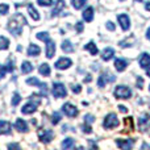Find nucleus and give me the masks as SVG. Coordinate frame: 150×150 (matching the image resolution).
<instances>
[{"label": "nucleus", "instance_id": "f257e3e1", "mask_svg": "<svg viewBox=\"0 0 150 150\" xmlns=\"http://www.w3.org/2000/svg\"><path fill=\"white\" fill-rule=\"evenodd\" d=\"M25 24H26L25 16H24L23 13H17V15H15L13 17H11L9 21H8V30H9L13 36H18V34H21Z\"/></svg>", "mask_w": 150, "mask_h": 150}, {"label": "nucleus", "instance_id": "f03ea898", "mask_svg": "<svg viewBox=\"0 0 150 150\" xmlns=\"http://www.w3.org/2000/svg\"><path fill=\"white\" fill-rule=\"evenodd\" d=\"M120 124L119 119H117V115L116 113H108L105 116L103 121V127L105 129H113V128H117Z\"/></svg>", "mask_w": 150, "mask_h": 150}, {"label": "nucleus", "instance_id": "7ed1b4c3", "mask_svg": "<svg viewBox=\"0 0 150 150\" xmlns=\"http://www.w3.org/2000/svg\"><path fill=\"white\" fill-rule=\"evenodd\" d=\"M113 95L116 99H129L132 96V91L127 86H117Z\"/></svg>", "mask_w": 150, "mask_h": 150}, {"label": "nucleus", "instance_id": "20e7f679", "mask_svg": "<svg viewBox=\"0 0 150 150\" xmlns=\"http://www.w3.org/2000/svg\"><path fill=\"white\" fill-rule=\"evenodd\" d=\"M53 95L54 98H65L67 95V91H66V87L62 84V83H54L53 84Z\"/></svg>", "mask_w": 150, "mask_h": 150}, {"label": "nucleus", "instance_id": "39448f33", "mask_svg": "<svg viewBox=\"0 0 150 150\" xmlns=\"http://www.w3.org/2000/svg\"><path fill=\"white\" fill-rule=\"evenodd\" d=\"M138 128H140L141 132H145V130L150 129V115L145 113L138 119Z\"/></svg>", "mask_w": 150, "mask_h": 150}, {"label": "nucleus", "instance_id": "423d86ee", "mask_svg": "<svg viewBox=\"0 0 150 150\" xmlns=\"http://www.w3.org/2000/svg\"><path fill=\"white\" fill-rule=\"evenodd\" d=\"M117 20H119V24L120 26H121V29L124 32L129 30L130 28V20H129V16L127 15V13H121V15L117 16Z\"/></svg>", "mask_w": 150, "mask_h": 150}, {"label": "nucleus", "instance_id": "0eeeda50", "mask_svg": "<svg viewBox=\"0 0 150 150\" xmlns=\"http://www.w3.org/2000/svg\"><path fill=\"white\" fill-rule=\"evenodd\" d=\"M38 104H40V100H37V101H29L28 104H25V105L21 108V113H24V115L33 113V112H36Z\"/></svg>", "mask_w": 150, "mask_h": 150}, {"label": "nucleus", "instance_id": "6e6552de", "mask_svg": "<svg viewBox=\"0 0 150 150\" xmlns=\"http://www.w3.org/2000/svg\"><path fill=\"white\" fill-rule=\"evenodd\" d=\"M62 111H63V113H65L66 116H69V117H76L78 116V108L76 107H74L73 104H70V103L63 104Z\"/></svg>", "mask_w": 150, "mask_h": 150}, {"label": "nucleus", "instance_id": "1a4fd4ad", "mask_svg": "<svg viewBox=\"0 0 150 150\" xmlns=\"http://www.w3.org/2000/svg\"><path fill=\"white\" fill-rule=\"evenodd\" d=\"M115 80H116L115 75H112L109 73H104V74H101L100 76H99L98 86H99V87H104V86L107 84V82H115Z\"/></svg>", "mask_w": 150, "mask_h": 150}, {"label": "nucleus", "instance_id": "9d476101", "mask_svg": "<svg viewBox=\"0 0 150 150\" xmlns=\"http://www.w3.org/2000/svg\"><path fill=\"white\" fill-rule=\"evenodd\" d=\"M26 84H33V86H38L40 88H41V95H47V86L45 84V83H41L38 79H36V78H29V79H26Z\"/></svg>", "mask_w": 150, "mask_h": 150}, {"label": "nucleus", "instance_id": "9b49d317", "mask_svg": "<svg viewBox=\"0 0 150 150\" xmlns=\"http://www.w3.org/2000/svg\"><path fill=\"white\" fill-rule=\"evenodd\" d=\"M71 65H73V61H71L70 58H59V59L55 62V69H58V70H66V69H69Z\"/></svg>", "mask_w": 150, "mask_h": 150}, {"label": "nucleus", "instance_id": "f8f14e48", "mask_svg": "<svg viewBox=\"0 0 150 150\" xmlns=\"http://www.w3.org/2000/svg\"><path fill=\"white\" fill-rule=\"evenodd\" d=\"M53 136H54L53 134V132L52 130H49V129H42V130H40L38 132V138L45 144L50 142V141L53 140Z\"/></svg>", "mask_w": 150, "mask_h": 150}, {"label": "nucleus", "instance_id": "ddd939ff", "mask_svg": "<svg viewBox=\"0 0 150 150\" xmlns=\"http://www.w3.org/2000/svg\"><path fill=\"white\" fill-rule=\"evenodd\" d=\"M134 142H136V140H132V138H129V140H121V138L116 140V145L119 146L120 149H124V150L132 149V146Z\"/></svg>", "mask_w": 150, "mask_h": 150}, {"label": "nucleus", "instance_id": "4468645a", "mask_svg": "<svg viewBox=\"0 0 150 150\" xmlns=\"http://www.w3.org/2000/svg\"><path fill=\"white\" fill-rule=\"evenodd\" d=\"M46 44V47H45V52H46V57L47 58H53L55 54V44L54 41H52V40H49L47 42H45Z\"/></svg>", "mask_w": 150, "mask_h": 150}, {"label": "nucleus", "instance_id": "2eb2a0df", "mask_svg": "<svg viewBox=\"0 0 150 150\" xmlns=\"http://www.w3.org/2000/svg\"><path fill=\"white\" fill-rule=\"evenodd\" d=\"M134 130V121L133 117H125L124 119V132L125 133H130Z\"/></svg>", "mask_w": 150, "mask_h": 150}, {"label": "nucleus", "instance_id": "dca6fc26", "mask_svg": "<svg viewBox=\"0 0 150 150\" xmlns=\"http://www.w3.org/2000/svg\"><path fill=\"white\" fill-rule=\"evenodd\" d=\"M127 66H128V61L124 59V58H119V59L115 61V67H116V70L120 71V73L124 71L125 69H127Z\"/></svg>", "mask_w": 150, "mask_h": 150}, {"label": "nucleus", "instance_id": "f3484780", "mask_svg": "<svg viewBox=\"0 0 150 150\" xmlns=\"http://www.w3.org/2000/svg\"><path fill=\"white\" fill-rule=\"evenodd\" d=\"M83 20L87 21V23H91L93 20V8L92 7H88L83 11Z\"/></svg>", "mask_w": 150, "mask_h": 150}, {"label": "nucleus", "instance_id": "a211bd4d", "mask_svg": "<svg viewBox=\"0 0 150 150\" xmlns=\"http://www.w3.org/2000/svg\"><path fill=\"white\" fill-rule=\"evenodd\" d=\"M115 55V50L112 47H105V49L101 52V59L103 61H109L112 59Z\"/></svg>", "mask_w": 150, "mask_h": 150}, {"label": "nucleus", "instance_id": "6ab92c4d", "mask_svg": "<svg viewBox=\"0 0 150 150\" xmlns=\"http://www.w3.org/2000/svg\"><path fill=\"white\" fill-rule=\"evenodd\" d=\"M140 66L142 69H146L148 66H150V54L149 53H144V54H141L140 57Z\"/></svg>", "mask_w": 150, "mask_h": 150}, {"label": "nucleus", "instance_id": "aec40b11", "mask_svg": "<svg viewBox=\"0 0 150 150\" xmlns=\"http://www.w3.org/2000/svg\"><path fill=\"white\" fill-rule=\"evenodd\" d=\"M15 128L18 130V132L24 133V132H26V130H28V124H26L23 119H17V120H16V122H15Z\"/></svg>", "mask_w": 150, "mask_h": 150}, {"label": "nucleus", "instance_id": "412c9836", "mask_svg": "<svg viewBox=\"0 0 150 150\" xmlns=\"http://www.w3.org/2000/svg\"><path fill=\"white\" fill-rule=\"evenodd\" d=\"M11 129H12V127L8 121H4V120L0 121V134H9Z\"/></svg>", "mask_w": 150, "mask_h": 150}, {"label": "nucleus", "instance_id": "4be33fe9", "mask_svg": "<svg viewBox=\"0 0 150 150\" xmlns=\"http://www.w3.org/2000/svg\"><path fill=\"white\" fill-rule=\"evenodd\" d=\"M40 53H41L40 46H37V45H34V44L29 45V47H28V55L29 57H37V55H40Z\"/></svg>", "mask_w": 150, "mask_h": 150}, {"label": "nucleus", "instance_id": "5701e85b", "mask_svg": "<svg viewBox=\"0 0 150 150\" xmlns=\"http://www.w3.org/2000/svg\"><path fill=\"white\" fill-rule=\"evenodd\" d=\"M65 5H66L65 4V0H58L57 4H55V7H54V9L52 11V16H53V17H55L57 15H59V12L63 9V8H65Z\"/></svg>", "mask_w": 150, "mask_h": 150}, {"label": "nucleus", "instance_id": "b1692460", "mask_svg": "<svg viewBox=\"0 0 150 150\" xmlns=\"http://www.w3.org/2000/svg\"><path fill=\"white\" fill-rule=\"evenodd\" d=\"M28 13L32 16V18H33L34 21H38V20H40V13H38V11H37L32 4H28Z\"/></svg>", "mask_w": 150, "mask_h": 150}, {"label": "nucleus", "instance_id": "393cba45", "mask_svg": "<svg viewBox=\"0 0 150 150\" xmlns=\"http://www.w3.org/2000/svg\"><path fill=\"white\" fill-rule=\"evenodd\" d=\"M61 47H62V50L65 53H73L74 52V46L69 40H65V41L62 42V45H61Z\"/></svg>", "mask_w": 150, "mask_h": 150}, {"label": "nucleus", "instance_id": "a878e982", "mask_svg": "<svg viewBox=\"0 0 150 150\" xmlns=\"http://www.w3.org/2000/svg\"><path fill=\"white\" fill-rule=\"evenodd\" d=\"M38 71H40V74L44 75V76H49L50 73H52V70H50V66L47 65V63H42V65L40 66Z\"/></svg>", "mask_w": 150, "mask_h": 150}, {"label": "nucleus", "instance_id": "bb28decb", "mask_svg": "<svg viewBox=\"0 0 150 150\" xmlns=\"http://www.w3.org/2000/svg\"><path fill=\"white\" fill-rule=\"evenodd\" d=\"M84 49L88 50V52L91 53V55H96L98 52H99L98 47H96V45H95V42H88V44L84 46Z\"/></svg>", "mask_w": 150, "mask_h": 150}, {"label": "nucleus", "instance_id": "cd10ccee", "mask_svg": "<svg viewBox=\"0 0 150 150\" xmlns=\"http://www.w3.org/2000/svg\"><path fill=\"white\" fill-rule=\"evenodd\" d=\"M21 71H23L24 74H29L33 71V65H32L30 62H28V61H25V62H23V66H21Z\"/></svg>", "mask_w": 150, "mask_h": 150}, {"label": "nucleus", "instance_id": "c85d7f7f", "mask_svg": "<svg viewBox=\"0 0 150 150\" xmlns=\"http://www.w3.org/2000/svg\"><path fill=\"white\" fill-rule=\"evenodd\" d=\"M9 47V40L7 37H0V50H7Z\"/></svg>", "mask_w": 150, "mask_h": 150}, {"label": "nucleus", "instance_id": "c756f323", "mask_svg": "<svg viewBox=\"0 0 150 150\" xmlns=\"http://www.w3.org/2000/svg\"><path fill=\"white\" fill-rule=\"evenodd\" d=\"M86 3H87V0H71V4H73L75 9H80L82 7L86 5Z\"/></svg>", "mask_w": 150, "mask_h": 150}, {"label": "nucleus", "instance_id": "7c9ffc66", "mask_svg": "<svg viewBox=\"0 0 150 150\" xmlns=\"http://www.w3.org/2000/svg\"><path fill=\"white\" fill-rule=\"evenodd\" d=\"M74 148V140L73 138H66L62 142V149H71Z\"/></svg>", "mask_w": 150, "mask_h": 150}, {"label": "nucleus", "instance_id": "2f4dec72", "mask_svg": "<svg viewBox=\"0 0 150 150\" xmlns=\"http://www.w3.org/2000/svg\"><path fill=\"white\" fill-rule=\"evenodd\" d=\"M37 38L44 41V42H47L50 40V36H49V33H46V32H40V33H37Z\"/></svg>", "mask_w": 150, "mask_h": 150}, {"label": "nucleus", "instance_id": "473e14b6", "mask_svg": "<svg viewBox=\"0 0 150 150\" xmlns=\"http://www.w3.org/2000/svg\"><path fill=\"white\" fill-rule=\"evenodd\" d=\"M61 119H62V116H61L59 112H54L53 116H52V122L55 125V124H58V122L61 121Z\"/></svg>", "mask_w": 150, "mask_h": 150}, {"label": "nucleus", "instance_id": "72a5a7b5", "mask_svg": "<svg viewBox=\"0 0 150 150\" xmlns=\"http://www.w3.org/2000/svg\"><path fill=\"white\" fill-rule=\"evenodd\" d=\"M133 40H134V37L130 36L128 40H125V41H121V42H120V46H121V47H129V46H132L130 41H133Z\"/></svg>", "mask_w": 150, "mask_h": 150}, {"label": "nucleus", "instance_id": "f704fd0d", "mask_svg": "<svg viewBox=\"0 0 150 150\" xmlns=\"http://www.w3.org/2000/svg\"><path fill=\"white\" fill-rule=\"evenodd\" d=\"M20 101H21V98H20V95H18V93L16 92L15 95H13V98H12V101H11V104H12L13 107H16V105H17L18 103H20Z\"/></svg>", "mask_w": 150, "mask_h": 150}, {"label": "nucleus", "instance_id": "c9c22d12", "mask_svg": "<svg viewBox=\"0 0 150 150\" xmlns=\"http://www.w3.org/2000/svg\"><path fill=\"white\" fill-rule=\"evenodd\" d=\"M37 3L41 7H50L53 4V0H37Z\"/></svg>", "mask_w": 150, "mask_h": 150}, {"label": "nucleus", "instance_id": "e433bc0d", "mask_svg": "<svg viewBox=\"0 0 150 150\" xmlns=\"http://www.w3.org/2000/svg\"><path fill=\"white\" fill-rule=\"evenodd\" d=\"M8 11H9V7L7 4H0V15H7Z\"/></svg>", "mask_w": 150, "mask_h": 150}, {"label": "nucleus", "instance_id": "4c0bfd02", "mask_svg": "<svg viewBox=\"0 0 150 150\" xmlns=\"http://www.w3.org/2000/svg\"><path fill=\"white\" fill-rule=\"evenodd\" d=\"M105 26H107V29H108V30H111V32H115V29H116V25H115L112 21H108V23L105 24Z\"/></svg>", "mask_w": 150, "mask_h": 150}, {"label": "nucleus", "instance_id": "58836bf2", "mask_svg": "<svg viewBox=\"0 0 150 150\" xmlns=\"http://www.w3.org/2000/svg\"><path fill=\"white\" fill-rule=\"evenodd\" d=\"M71 90H73V92H74V93H79L80 91H82V86H79V84H74L73 87H71Z\"/></svg>", "mask_w": 150, "mask_h": 150}, {"label": "nucleus", "instance_id": "ea45409f", "mask_svg": "<svg viewBox=\"0 0 150 150\" xmlns=\"http://www.w3.org/2000/svg\"><path fill=\"white\" fill-rule=\"evenodd\" d=\"M82 129H83V132L84 133H91L92 132V128H91L90 125H87V122H86L84 125H82Z\"/></svg>", "mask_w": 150, "mask_h": 150}, {"label": "nucleus", "instance_id": "a19ab883", "mask_svg": "<svg viewBox=\"0 0 150 150\" xmlns=\"http://www.w3.org/2000/svg\"><path fill=\"white\" fill-rule=\"evenodd\" d=\"M137 87L140 88H144V78L142 76H137Z\"/></svg>", "mask_w": 150, "mask_h": 150}, {"label": "nucleus", "instance_id": "79ce46f5", "mask_svg": "<svg viewBox=\"0 0 150 150\" xmlns=\"http://www.w3.org/2000/svg\"><path fill=\"white\" fill-rule=\"evenodd\" d=\"M75 29H76L78 33H82L83 29H84V26H83V24L79 21V23H76V25H75Z\"/></svg>", "mask_w": 150, "mask_h": 150}, {"label": "nucleus", "instance_id": "37998d69", "mask_svg": "<svg viewBox=\"0 0 150 150\" xmlns=\"http://www.w3.org/2000/svg\"><path fill=\"white\" fill-rule=\"evenodd\" d=\"M93 121H95V119H93L92 115H87V116H86V122H87V124H90V122H93Z\"/></svg>", "mask_w": 150, "mask_h": 150}, {"label": "nucleus", "instance_id": "c03bdc74", "mask_svg": "<svg viewBox=\"0 0 150 150\" xmlns=\"http://www.w3.org/2000/svg\"><path fill=\"white\" fill-rule=\"evenodd\" d=\"M5 73H7V70H5V67H3V66L0 65V79H3V78L5 76Z\"/></svg>", "mask_w": 150, "mask_h": 150}, {"label": "nucleus", "instance_id": "a18cd8bd", "mask_svg": "<svg viewBox=\"0 0 150 150\" xmlns=\"http://www.w3.org/2000/svg\"><path fill=\"white\" fill-rule=\"evenodd\" d=\"M13 69H15V67H13V63L12 62H9L7 66H5V70H7V71H13Z\"/></svg>", "mask_w": 150, "mask_h": 150}, {"label": "nucleus", "instance_id": "49530a36", "mask_svg": "<svg viewBox=\"0 0 150 150\" xmlns=\"http://www.w3.org/2000/svg\"><path fill=\"white\" fill-rule=\"evenodd\" d=\"M119 109H120V112H122V113H127L128 112V108L125 105H119Z\"/></svg>", "mask_w": 150, "mask_h": 150}, {"label": "nucleus", "instance_id": "de8ad7c7", "mask_svg": "<svg viewBox=\"0 0 150 150\" xmlns=\"http://www.w3.org/2000/svg\"><path fill=\"white\" fill-rule=\"evenodd\" d=\"M8 148L9 149H12V148H20L18 145H16V144H11V145H8Z\"/></svg>", "mask_w": 150, "mask_h": 150}, {"label": "nucleus", "instance_id": "09e8293b", "mask_svg": "<svg viewBox=\"0 0 150 150\" xmlns=\"http://www.w3.org/2000/svg\"><path fill=\"white\" fill-rule=\"evenodd\" d=\"M146 38L150 40V26L148 28V30H146Z\"/></svg>", "mask_w": 150, "mask_h": 150}, {"label": "nucleus", "instance_id": "8fccbe9b", "mask_svg": "<svg viewBox=\"0 0 150 150\" xmlns=\"http://www.w3.org/2000/svg\"><path fill=\"white\" fill-rule=\"evenodd\" d=\"M145 70H146V75H148V76L150 78V66H148V67H146Z\"/></svg>", "mask_w": 150, "mask_h": 150}, {"label": "nucleus", "instance_id": "3c124183", "mask_svg": "<svg viewBox=\"0 0 150 150\" xmlns=\"http://www.w3.org/2000/svg\"><path fill=\"white\" fill-rule=\"evenodd\" d=\"M145 9L146 11H150V3H146V4H145Z\"/></svg>", "mask_w": 150, "mask_h": 150}, {"label": "nucleus", "instance_id": "603ef678", "mask_svg": "<svg viewBox=\"0 0 150 150\" xmlns=\"http://www.w3.org/2000/svg\"><path fill=\"white\" fill-rule=\"evenodd\" d=\"M90 80H91V75H87V78L84 79V82H90Z\"/></svg>", "mask_w": 150, "mask_h": 150}, {"label": "nucleus", "instance_id": "864d4df0", "mask_svg": "<svg viewBox=\"0 0 150 150\" xmlns=\"http://www.w3.org/2000/svg\"><path fill=\"white\" fill-rule=\"evenodd\" d=\"M134 1H137V3H142L144 0H134Z\"/></svg>", "mask_w": 150, "mask_h": 150}, {"label": "nucleus", "instance_id": "5fc2aeb1", "mask_svg": "<svg viewBox=\"0 0 150 150\" xmlns=\"http://www.w3.org/2000/svg\"><path fill=\"white\" fill-rule=\"evenodd\" d=\"M121 1H124V0H121Z\"/></svg>", "mask_w": 150, "mask_h": 150}, {"label": "nucleus", "instance_id": "6e6d98bb", "mask_svg": "<svg viewBox=\"0 0 150 150\" xmlns=\"http://www.w3.org/2000/svg\"><path fill=\"white\" fill-rule=\"evenodd\" d=\"M149 90H150V87H149Z\"/></svg>", "mask_w": 150, "mask_h": 150}]
</instances>
